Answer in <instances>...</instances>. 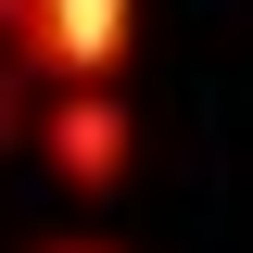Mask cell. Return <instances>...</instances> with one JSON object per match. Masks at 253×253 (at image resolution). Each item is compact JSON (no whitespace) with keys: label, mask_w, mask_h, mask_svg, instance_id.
Returning <instances> with one entry per match:
<instances>
[{"label":"cell","mask_w":253,"mask_h":253,"mask_svg":"<svg viewBox=\"0 0 253 253\" xmlns=\"http://www.w3.org/2000/svg\"><path fill=\"white\" fill-rule=\"evenodd\" d=\"M51 139H63V177H114V139H126V126H114V101H63V114H51Z\"/></svg>","instance_id":"2"},{"label":"cell","mask_w":253,"mask_h":253,"mask_svg":"<svg viewBox=\"0 0 253 253\" xmlns=\"http://www.w3.org/2000/svg\"><path fill=\"white\" fill-rule=\"evenodd\" d=\"M114 38H126V0H26V51L51 76H101Z\"/></svg>","instance_id":"1"}]
</instances>
